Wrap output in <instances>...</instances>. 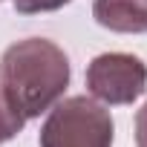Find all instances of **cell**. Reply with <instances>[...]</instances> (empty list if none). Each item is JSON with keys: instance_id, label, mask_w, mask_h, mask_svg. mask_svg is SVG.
I'll return each mask as SVG.
<instances>
[{"instance_id": "6da1fadb", "label": "cell", "mask_w": 147, "mask_h": 147, "mask_svg": "<svg viewBox=\"0 0 147 147\" xmlns=\"http://www.w3.org/2000/svg\"><path fill=\"white\" fill-rule=\"evenodd\" d=\"M0 87L6 101L29 121L58 104L69 87V61L46 38L12 43L0 58Z\"/></svg>"}, {"instance_id": "7a4b0ae2", "label": "cell", "mask_w": 147, "mask_h": 147, "mask_svg": "<svg viewBox=\"0 0 147 147\" xmlns=\"http://www.w3.org/2000/svg\"><path fill=\"white\" fill-rule=\"evenodd\" d=\"M113 115L87 95H72L46 115L40 147H113Z\"/></svg>"}, {"instance_id": "3957f363", "label": "cell", "mask_w": 147, "mask_h": 147, "mask_svg": "<svg viewBox=\"0 0 147 147\" xmlns=\"http://www.w3.org/2000/svg\"><path fill=\"white\" fill-rule=\"evenodd\" d=\"M147 90V66L130 52H104L87 66V92L101 104H133Z\"/></svg>"}, {"instance_id": "277c9868", "label": "cell", "mask_w": 147, "mask_h": 147, "mask_svg": "<svg viewBox=\"0 0 147 147\" xmlns=\"http://www.w3.org/2000/svg\"><path fill=\"white\" fill-rule=\"evenodd\" d=\"M92 18L110 32L141 35L147 32V0H95Z\"/></svg>"}, {"instance_id": "5b68a950", "label": "cell", "mask_w": 147, "mask_h": 147, "mask_svg": "<svg viewBox=\"0 0 147 147\" xmlns=\"http://www.w3.org/2000/svg\"><path fill=\"white\" fill-rule=\"evenodd\" d=\"M23 124H26V118L6 101V95H3V87H0V144H6V141H12L20 130H23Z\"/></svg>"}, {"instance_id": "8992f818", "label": "cell", "mask_w": 147, "mask_h": 147, "mask_svg": "<svg viewBox=\"0 0 147 147\" xmlns=\"http://www.w3.org/2000/svg\"><path fill=\"white\" fill-rule=\"evenodd\" d=\"M12 3L20 15H38V12H55V9L72 3V0H12Z\"/></svg>"}, {"instance_id": "52a82bcc", "label": "cell", "mask_w": 147, "mask_h": 147, "mask_svg": "<svg viewBox=\"0 0 147 147\" xmlns=\"http://www.w3.org/2000/svg\"><path fill=\"white\" fill-rule=\"evenodd\" d=\"M136 144L138 147H147V104L136 115Z\"/></svg>"}]
</instances>
